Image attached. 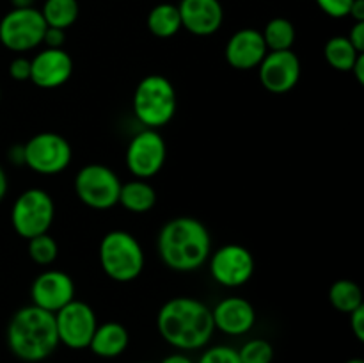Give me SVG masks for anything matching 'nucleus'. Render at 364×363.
<instances>
[{"label": "nucleus", "mask_w": 364, "mask_h": 363, "mask_svg": "<svg viewBox=\"0 0 364 363\" xmlns=\"http://www.w3.org/2000/svg\"><path fill=\"white\" fill-rule=\"evenodd\" d=\"M156 330L176 351L191 352L205 349L215 333L212 308L187 295L173 298L164 302L156 313Z\"/></svg>", "instance_id": "1"}, {"label": "nucleus", "mask_w": 364, "mask_h": 363, "mask_svg": "<svg viewBox=\"0 0 364 363\" xmlns=\"http://www.w3.org/2000/svg\"><path fill=\"white\" fill-rule=\"evenodd\" d=\"M159 256L166 267L176 273H192L208 262L212 237L196 217L181 216L167 221L156 238Z\"/></svg>", "instance_id": "2"}, {"label": "nucleus", "mask_w": 364, "mask_h": 363, "mask_svg": "<svg viewBox=\"0 0 364 363\" xmlns=\"http://www.w3.org/2000/svg\"><path fill=\"white\" fill-rule=\"evenodd\" d=\"M6 342L14 358L25 363L46 362L59 347L55 317L36 305L23 306L11 317Z\"/></svg>", "instance_id": "3"}, {"label": "nucleus", "mask_w": 364, "mask_h": 363, "mask_svg": "<svg viewBox=\"0 0 364 363\" xmlns=\"http://www.w3.org/2000/svg\"><path fill=\"white\" fill-rule=\"evenodd\" d=\"M134 114L144 128H159L171 123L178 109V95L173 82L159 73L148 75L134 93Z\"/></svg>", "instance_id": "4"}, {"label": "nucleus", "mask_w": 364, "mask_h": 363, "mask_svg": "<svg viewBox=\"0 0 364 363\" xmlns=\"http://www.w3.org/2000/svg\"><path fill=\"white\" fill-rule=\"evenodd\" d=\"M98 256L103 273L117 283L137 280L146 263L141 242L124 230H112L103 235Z\"/></svg>", "instance_id": "5"}, {"label": "nucleus", "mask_w": 364, "mask_h": 363, "mask_svg": "<svg viewBox=\"0 0 364 363\" xmlns=\"http://www.w3.org/2000/svg\"><path fill=\"white\" fill-rule=\"evenodd\" d=\"M55 219V203L46 191L39 187L21 192L11 209V224L21 238L38 237L48 233Z\"/></svg>", "instance_id": "6"}, {"label": "nucleus", "mask_w": 364, "mask_h": 363, "mask_svg": "<svg viewBox=\"0 0 364 363\" xmlns=\"http://www.w3.org/2000/svg\"><path fill=\"white\" fill-rule=\"evenodd\" d=\"M21 146L25 166L45 177L63 173L73 159V149L68 139L55 132H39Z\"/></svg>", "instance_id": "7"}, {"label": "nucleus", "mask_w": 364, "mask_h": 363, "mask_svg": "<svg viewBox=\"0 0 364 363\" xmlns=\"http://www.w3.org/2000/svg\"><path fill=\"white\" fill-rule=\"evenodd\" d=\"M119 191V177L105 164H87L75 177V194L89 209H112L117 205Z\"/></svg>", "instance_id": "8"}, {"label": "nucleus", "mask_w": 364, "mask_h": 363, "mask_svg": "<svg viewBox=\"0 0 364 363\" xmlns=\"http://www.w3.org/2000/svg\"><path fill=\"white\" fill-rule=\"evenodd\" d=\"M46 23L36 7L11 9L0 20V43L14 53H25L43 45Z\"/></svg>", "instance_id": "9"}, {"label": "nucleus", "mask_w": 364, "mask_h": 363, "mask_svg": "<svg viewBox=\"0 0 364 363\" xmlns=\"http://www.w3.org/2000/svg\"><path fill=\"white\" fill-rule=\"evenodd\" d=\"M167 159V144L159 130L142 128L128 142L127 167L135 178L149 180L162 171Z\"/></svg>", "instance_id": "10"}, {"label": "nucleus", "mask_w": 364, "mask_h": 363, "mask_svg": "<svg viewBox=\"0 0 364 363\" xmlns=\"http://www.w3.org/2000/svg\"><path fill=\"white\" fill-rule=\"evenodd\" d=\"M53 317H55L59 344L66 345L68 349H73V351L89 347L96 326H98V319H96L95 310L87 302L73 299L59 312L53 313Z\"/></svg>", "instance_id": "11"}, {"label": "nucleus", "mask_w": 364, "mask_h": 363, "mask_svg": "<svg viewBox=\"0 0 364 363\" xmlns=\"http://www.w3.org/2000/svg\"><path fill=\"white\" fill-rule=\"evenodd\" d=\"M210 274L213 280L226 288H238L251 281L255 274V256L245 246L226 244L210 253Z\"/></svg>", "instance_id": "12"}, {"label": "nucleus", "mask_w": 364, "mask_h": 363, "mask_svg": "<svg viewBox=\"0 0 364 363\" xmlns=\"http://www.w3.org/2000/svg\"><path fill=\"white\" fill-rule=\"evenodd\" d=\"M259 84L272 95H284L299 84L301 59L294 50L267 52L258 66Z\"/></svg>", "instance_id": "13"}, {"label": "nucleus", "mask_w": 364, "mask_h": 363, "mask_svg": "<svg viewBox=\"0 0 364 363\" xmlns=\"http://www.w3.org/2000/svg\"><path fill=\"white\" fill-rule=\"evenodd\" d=\"M32 305L50 313L59 312L75 299V283L71 276L59 269H46L34 278L31 285Z\"/></svg>", "instance_id": "14"}, {"label": "nucleus", "mask_w": 364, "mask_h": 363, "mask_svg": "<svg viewBox=\"0 0 364 363\" xmlns=\"http://www.w3.org/2000/svg\"><path fill=\"white\" fill-rule=\"evenodd\" d=\"M73 73V59L64 48H45L31 59V82L41 89H57Z\"/></svg>", "instance_id": "15"}, {"label": "nucleus", "mask_w": 364, "mask_h": 363, "mask_svg": "<svg viewBox=\"0 0 364 363\" xmlns=\"http://www.w3.org/2000/svg\"><path fill=\"white\" fill-rule=\"evenodd\" d=\"M212 319L215 330L228 337L247 335L256 324V310L251 301L238 295L223 299L212 308Z\"/></svg>", "instance_id": "16"}, {"label": "nucleus", "mask_w": 364, "mask_h": 363, "mask_svg": "<svg viewBox=\"0 0 364 363\" xmlns=\"http://www.w3.org/2000/svg\"><path fill=\"white\" fill-rule=\"evenodd\" d=\"M181 28L194 36H212L223 27L224 7L219 0H181L178 4Z\"/></svg>", "instance_id": "17"}, {"label": "nucleus", "mask_w": 364, "mask_h": 363, "mask_svg": "<svg viewBox=\"0 0 364 363\" xmlns=\"http://www.w3.org/2000/svg\"><path fill=\"white\" fill-rule=\"evenodd\" d=\"M267 45L263 41L262 31L256 28H240L235 32L226 43L228 64L238 71H249L259 66L263 57L267 56Z\"/></svg>", "instance_id": "18"}, {"label": "nucleus", "mask_w": 364, "mask_h": 363, "mask_svg": "<svg viewBox=\"0 0 364 363\" xmlns=\"http://www.w3.org/2000/svg\"><path fill=\"white\" fill-rule=\"evenodd\" d=\"M130 344V335L128 330L121 322L110 320L96 326L95 335L91 338V344L87 349H91L92 354L98 358L112 359L123 354Z\"/></svg>", "instance_id": "19"}, {"label": "nucleus", "mask_w": 364, "mask_h": 363, "mask_svg": "<svg viewBox=\"0 0 364 363\" xmlns=\"http://www.w3.org/2000/svg\"><path fill=\"white\" fill-rule=\"evenodd\" d=\"M117 203L132 214H146L155 206L156 191L148 180L134 178L127 184H121Z\"/></svg>", "instance_id": "20"}, {"label": "nucleus", "mask_w": 364, "mask_h": 363, "mask_svg": "<svg viewBox=\"0 0 364 363\" xmlns=\"http://www.w3.org/2000/svg\"><path fill=\"white\" fill-rule=\"evenodd\" d=\"M146 25H148V31L155 38H173L181 28V18L178 6H174V4H159V6H155L149 11Z\"/></svg>", "instance_id": "21"}, {"label": "nucleus", "mask_w": 364, "mask_h": 363, "mask_svg": "<svg viewBox=\"0 0 364 363\" xmlns=\"http://www.w3.org/2000/svg\"><path fill=\"white\" fill-rule=\"evenodd\" d=\"M80 14L77 0H45L41 7V16L46 27H55L68 31Z\"/></svg>", "instance_id": "22"}, {"label": "nucleus", "mask_w": 364, "mask_h": 363, "mask_svg": "<svg viewBox=\"0 0 364 363\" xmlns=\"http://www.w3.org/2000/svg\"><path fill=\"white\" fill-rule=\"evenodd\" d=\"M323 56H326L327 64L333 70L347 73V71H352V66H354L355 59L359 57V52L352 46L347 36H333L323 46Z\"/></svg>", "instance_id": "23"}, {"label": "nucleus", "mask_w": 364, "mask_h": 363, "mask_svg": "<svg viewBox=\"0 0 364 363\" xmlns=\"http://www.w3.org/2000/svg\"><path fill=\"white\" fill-rule=\"evenodd\" d=\"M262 36L269 52H281V50H291L297 32H295V25L288 18L277 16L265 25Z\"/></svg>", "instance_id": "24"}, {"label": "nucleus", "mask_w": 364, "mask_h": 363, "mask_svg": "<svg viewBox=\"0 0 364 363\" xmlns=\"http://www.w3.org/2000/svg\"><path fill=\"white\" fill-rule=\"evenodd\" d=\"M329 301L334 310L341 313H352L355 308L364 305L363 290L355 281L336 280L329 288Z\"/></svg>", "instance_id": "25"}, {"label": "nucleus", "mask_w": 364, "mask_h": 363, "mask_svg": "<svg viewBox=\"0 0 364 363\" xmlns=\"http://www.w3.org/2000/svg\"><path fill=\"white\" fill-rule=\"evenodd\" d=\"M28 256L38 265H52L59 256V246L52 235H38L28 241Z\"/></svg>", "instance_id": "26"}, {"label": "nucleus", "mask_w": 364, "mask_h": 363, "mask_svg": "<svg viewBox=\"0 0 364 363\" xmlns=\"http://www.w3.org/2000/svg\"><path fill=\"white\" fill-rule=\"evenodd\" d=\"M242 363H272L274 347L265 338H251L237 349Z\"/></svg>", "instance_id": "27"}, {"label": "nucleus", "mask_w": 364, "mask_h": 363, "mask_svg": "<svg viewBox=\"0 0 364 363\" xmlns=\"http://www.w3.org/2000/svg\"><path fill=\"white\" fill-rule=\"evenodd\" d=\"M196 363H242L238 351L231 345H212L205 349Z\"/></svg>", "instance_id": "28"}, {"label": "nucleus", "mask_w": 364, "mask_h": 363, "mask_svg": "<svg viewBox=\"0 0 364 363\" xmlns=\"http://www.w3.org/2000/svg\"><path fill=\"white\" fill-rule=\"evenodd\" d=\"M316 6L331 18H345L348 16L354 0H315Z\"/></svg>", "instance_id": "29"}, {"label": "nucleus", "mask_w": 364, "mask_h": 363, "mask_svg": "<svg viewBox=\"0 0 364 363\" xmlns=\"http://www.w3.org/2000/svg\"><path fill=\"white\" fill-rule=\"evenodd\" d=\"M9 75L16 82L31 80V59L23 56L14 57L9 63Z\"/></svg>", "instance_id": "30"}, {"label": "nucleus", "mask_w": 364, "mask_h": 363, "mask_svg": "<svg viewBox=\"0 0 364 363\" xmlns=\"http://www.w3.org/2000/svg\"><path fill=\"white\" fill-rule=\"evenodd\" d=\"M66 43V31L55 27H46L45 36H43V45L46 48H63Z\"/></svg>", "instance_id": "31"}, {"label": "nucleus", "mask_w": 364, "mask_h": 363, "mask_svg": "<svg viewBox=\"0 0 364 363\" xmlns=\"http://www.w3.org/2000/svg\"><path fill=\"white\" fill-rule=\"evenodd\" d=\"M350 317V330L359 342L364 340V305L348 313Z\"/></svg>", "instance_id": "32"}, {"label": "nucleus", "mask_w": 364, "mask_h": 363, "mask_svg": "<svg viewBox=\"0 0 364 363\" xmlns=\"http://www.w3.org/2000/svg\"><path fill=\"white\" fill-rule=\"evenodd\" d=\"M348 41L352 43L359 53L364 52V21H355L350 28V34L347 36Z\"/></svg>", "instance_id": "33"}, {"label": "nucleus", "mask_w": 364, "mask_h": 363, "mask_svg": "<svg viewBox=\"0 0 364 363\" xmlns=\"http://www.w3.org/2000/svg\"><path fill=\"white\" fill-rule=\"evenodd\" d=\"M160 363H196V362L187 354V352L176 351V352H171V354H167Z\"/></svg>", "instance_id": "34"}, {"label": "nucleus", "mask_w": 364, "mask_h": 363, "mask_svg": "<svg viewBox=\"0 0 364 363\" xmlns=\"http://www.w3.org/2000/svg\"><path fill=\"white\" fill-rule=\"evenodd\" d=\"M352 73H354L355 80L363 85L364 84V53H359V57L355 59L354 66H352Z\"/></svg>", "instance_id": "35"}, {"label": "nucleus", "mask_w": 364, "mask_h": 363, "mask_svg": "<svg viewBox=\"0 0 364 363\" xmlns=\"http://www.w3.org/2000/svg\"><path fill=\"white\" fill-rule=\"evenodd\" d=\"M348 16L354 18V21H364V0H354Z\"/></svg>", "instance_id": "36"}, {"label": "nucleus", "mask_w": 364, "mask_h": 363, "mask_svg": "<svg viewBox=\"0 0 364 363\" xmlns=\"http://www.w3.org/2000/svg\"><path fill=\"white\" fill-rule=\"evenodd\" d=\"M9 159H11V162L18 164V166H20V164H23V146L21 144L13 146V148H11V153H9Z\"/></svg>", "instance_id": "37"}, {"label": "nucleus", "mask_w": 364, "mask_h": 363, "mask_svg": "<svg viewBox=\"0 0 364 363\" xmlns=\"http://www.w3.org/2000/svg\"><path fill=\"white\" fill-rule=\"evenodd\" d=\"M6 194H7V174L6 171H4V167L0 166V201L6 198Z\"/></svg>", "instance_id": "38"}, {"label": "nucleus", "mask_w": 364, "mask_h": 363, "mask_svg": "<svg viewBox=\"0 0 364 363\" xmlns=\"http://www.w3.org/2000/svg\"><path fill=\"white\" fill-rule=\"evenodd\" d=\"M13 9H25V7H34V0H11Z\"/></svg>", "instance_id": "39"}, {"label": "nucleus", "mask_w": 364, "mask_h": 363, "mask_svg": "<svg viewBox=\"0 0 364 363\" xmlns=\"http://www.w3.org/2000/svg\"><path fill=\"white\" fill-rule=\"evenodd\" d=\"M345 363H364V359L363 358H350V359H347Z\"/></svg>", "instance_id": "40"}, {"label": "nucleus", "mask_w": 364, "mask_h": 363, "mask_svg": "<svg viewBox=\"0 0 364 363\" xmlns=\"http://www.w3.org/2000/svg\"><path fill=\"white\" fill-rule=\"evenodd\" d=\"M139 363H155V362H139Z\"/></svg>", "instance_id": "41"}, {"label": "nucleus", "mask_w": 364, "mask_h": 363, "mask_svg": "<svg viewBox=\"0 0 364 363\" xmlns=\"http://www.w3.org/2000/svg\"><path fill=\"white\" fill-rule=\"evenodd\" d=\"M41 363H50V362H41Z\"/></svg>", "instance_id": "42"}]
</instances>
